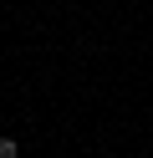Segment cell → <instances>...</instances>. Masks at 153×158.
Returning <instances> with one entry per match:
<instances>
[{
	"mask_svg": "<svg viewBox=\"0 0 153 158\" xmlns=\"http://www.w3.org/2000/svg\"><path fill=\"white\" fill-rule=\"evenodd\" d=\"M0 158H20V148L10 143V138H0Z\"/></svg>",
	"mask_w": 153,
	"mask_h": 158,
	"instance_id": "6da1fadb",
	"label": "cell"
}]
</instances>
